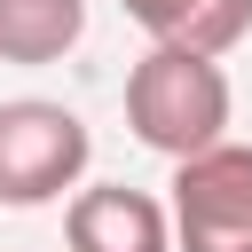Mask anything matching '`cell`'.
<instances>
[{
	"mask_svg": "<svg viewBox=\"0 0 252 252\" xmlns=\"http://www.w3.org/2000/svg\"><path fill=\"white\" fill-rule=\"evenodd\" d=\"M126 126L158 150V158H197L213 142H228V71L205 47H173L158 39L134 79H126Z\"/></svg>",
	"mask_w": 252,
	"mask_h": 252,
	"instance_id": "6da1fadb",
	"label": "cell"
},
{
	"mask_svg": "<svg viewBox=\"0 0 252 252\" xmlns=\"http://www.w3.org/2000/svg\"><path fill=\"white\" fill-rule=\"evenodd\" d=\"M87 32V0H0V63H55Z\"/></svg>",
	"mask_w": 252,
	"mask_h": 252,
	"instance_id": "8992f818",
	"label": "cell"
},
{
	"mask_svg": "<svg viewBox=\"0 0 252 252\" xmlns=\"http://www.w3.org/2000/svg\"><path fill=\"white\" fill-rule=\"evenodd\" d=\"M181 252H252V142H213L173 173Z\"/></svg>",
	"mask_w": 252,
	"mask_h": 252,
	"instance_id": "7a4b0ae2",
	"label": "cell"
},
{
	"mask_svg": "<svg viewBox=\"0 0 252 252\" xmlns=\"http://www.w3.org/2000/svg\"><path fill=\"white\" fill-rule=\"evenodd\" d=\"M71 252H173V220L158 197L102 181L71 197Z\"/></svg>",
	"mask_w": 252,
	"mask_h": 252,
	"instance_id": "277c9868",
	"label": "cell"
},
{
	"mask_svg": "<svg viewBox=\"0 0 252 252\" xmlns=\"http://www.w3.org/2000/svg\"><path fill=\"white\" fill-rule=\"evenodd\" d=\"M87 126L63 102H0V205H47L87 173Z\"/></svg>",
	"mask_w": 252,
	"mask_h": 252,
	"instance_id": "3957f363",
	"label": "cell"
},
{
	"mask_svg": "<svg viewBox=\"0 0 252 252\" xmlns=\"http://www.w3.org/2000/svg\"><path fill=\"white\" fill-rule=\"evenodd\" d=\"M150 39H173V47H205V55H228L244 32H252V0H118Z\"/></svg>",
	"mask_w": 252,
	"mask_h": 252,
	"instance_id": "5b68a950",
	"label": "cell"
}]
</instances>
